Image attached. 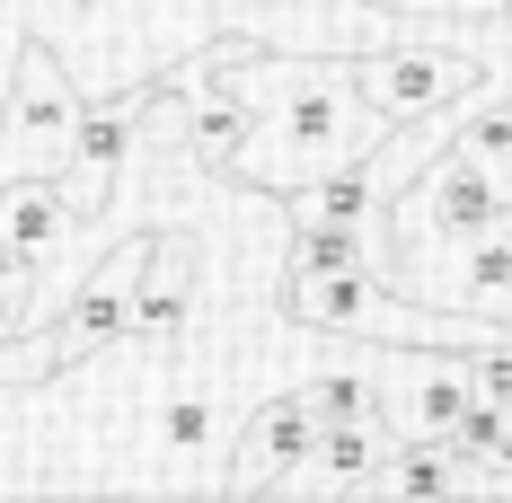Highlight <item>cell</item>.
Listing matches in <instances>:
<instances>
[{"mask_svg":"<svg viewBox=\"0 0 512 503\" xmlns=\"http://www.w3.org/2000/svg\"><path fill=\"white\" fill-rule=\"evenodd\" d=\"M371 486H407V495H451V486H486L477 468H468L451 442H389L380 459V477Z\"/></svg>","mask_w":512,"mask_h":503,"instance_id":"10","label":"cell"},{"mask_svg":"<svg viewBox=\"0 0 512 503\" xmlns=\"http://www.w3.org/2000/svg\"><path fill=\"white\" fill-rule=\"evenodd\" d=\"M486 89V62L468 45H371L354 53V98L380 115V133H398L415 115H442Z\"/></svg>","mask_w":512,"mask_h":503,"instance_id":"2","label":"cell"},{"mask_svg":"<svg viewBox=\"0 0 512 503\" xmlns=\"http://www.w3.org/2000/svg\"><path fill=\"white\" fill-rule=\"evenodd\" d=\"M389 239H468V230H495L512 221V195L495 177V159H433L415 186L389 195Z\"/></svg>","mask_w":512,"mask_h":503,"instance_id":"4","label":"cell"},{"mask_svg":"<svg viewBox=\"0 0 512 503\" xmlns=\"http://www.w3.org/2000/svg\"><path fill=\"white\" fill-rule=\"evenodd\" d=\"M71 9H115V0H71Z\"/></svg>","mask_w":512,"mask_h":503,"instance_id":"16","label":"cell"},{"mask_svg":"<svg viewBox=\"0 0 512 503\" xmlns=\"http://www.w3.org/2000/svg\"><path fill=\"white\" fill-rule=\"evenodd\" d=\"M380 274L398 292H415V301H433V309L512 327V221L468 230V239H389V265Z\"/></svg>","mask_w":512,"mask_h":503,"instance_id":"1","label":"cell"},{"mask_svg":"<svg viewBox=\"0 0 512 503\" xmlns=\"http://www.w3.org/2000/svg\"><path fill=\"white\" fill-rule=\"evenodd\" d=\"M309 451H318V415L301 406V389H283V398H265L248 424H239V442H230V486H301Z\"/></svg>","mask_w":512,"mask_h":503,"instance_id":"5","label":"cell"},{"mask_svg":"<svg viewBox=\"0 0 512 503\" xmlns=\"http://www.w3.org/2000/svg\"><path fill=\"white\" fill-rule=\"evenodd\" d=\"M389 415H354V424H318V451H309L301 486H371L380 459H389Z\"/></svg>","mask_w":512,"mask_h":503,"instance_id":"8","label":"cell"},{"mask_svg":"<svg viewBox=\"0 0 512 503\" xmlns=\"http://www.w3.org/2000/svg\"><path fill=\"white\" fill-rule=\"evenodd\" d=\"M283 212H292V230H301V221H380V212H389V195H380V186H371V168H327V177H309V186H292V195H283Z\"/></svg>","mask_w":512,"mask_h":503,"instance_id":"9","label":"cell"},{"mask_svg":"<svg viewBox=\"0 0 512 503\" xmlns=\"http://www.w3.org/2000/svg\"><path fill=\"white\" fill-rule=\"evenodd\" d=\"M495 18H512V0H495Z\"/></svg>","mask_w":512,"mask_h":503,"instance_id":"17","label":"cell"},{"mask_svg":"<svg viewBox=\"0 0 512 503\" xmlns=\"http://www.w3.org/2000/svg\"><path fill=\"white\" fill-rule=\"evenodd\" d=\"M248 9H301V0H248Z\"/></svg>","mask_w":512,"mask_h":503,"instance_id":"15","label":"cell"},{"mask_svg":"<svg viewBox=\"0 0 512 503\" xmlns=\"http://www.w3.org/2000/svg\"><path fill=\"white\" fill-rule=\"evenodd\" d=\"M71 230H80V212H71V195H62V177H53V168H36V177H0V239L27 256L36 274L62 256Z\"/></svg>","mask_w":512,"mask_h":503,"instance_id":"7","label":"cell"},{"mask_svg":"<svg viewBox=\"0 0 512 503\" xmlns=\"http://www.w3.org/2000/svg\"><path fill=\"white\" fill-rule=\"evenodd\" d=\"M301 406L318 424H354V415H380V380H371V362L362 371H318V380H301Z\"/></svg>","mask_w":512,"mask_h":503,"instance_id":"11","label":"cell"},{"mask_svg":"<svg viewBox=\"0 0 512 503\" xmlns=\"http://www.w3.org/2000/svg\"><path fill=\"white\" fill-rule=\"evenodd\" d=\"M18 327H36V274H0V345Z\"/></svg>","mask_w":512,"mask_h":503,"instance_id":"13","label":"cell"},{"mask_svg":"<svg viewBox=\"0 0 512 503\" xmlns=\"http://www.w3.org/2000/svg\"><path fill=\"white\" fill-rule=\"evenodd\" d=\"M186 318H195V239L186 230H159L151 239V265H142V283H133V318H124V345H177L186 336Z\"/></svg>","mask_w":512,"mask_h":503,"instance_id":"6","label":"cell"},{"mask_svg":"<svg viewBox=\"0 0 512 503\" xmlns=\"http://www.w3.org/2000/svg\"><path fill=\"white\" fill-rule=\"evenodd\" d=\"M71 142H80V80L62 71V53H53V45H18L9 106H0V177L62 168Z\"/></svg>","mask_w":512,"mask_h":503,"instance_id":"3","label":"cell"},{"mask_svg":"<svg viewBox=\"0 0 512 503\" xmlns=\"http://www.w3.org/2000/svg\"><path fill=\"white\" fill-rule=\"evenodd\" d=\"M371 9H389V18H495V0H371Z\"/></svg>","mask_w":512,"mask_h":503,"instance_id":"14","label":"cell"},{"mask_svg":"<svg viewBox=\"0 0 512 503\" xmlns=\"http://www.w3.org/2000/svg\"><path fill=\"white\" fill-rule=\"evenodd\" d=\"M212 433H221V406H212L204 389H177V398L159 406V442H168V451H204Z\"/></svg>","mask_w":512,"mask_h":503,"instance_id":"12","label":"cell"}]
</instances>
